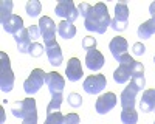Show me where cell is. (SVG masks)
Segmentation results:
<instances>
[{
  "label": "cell",
  "mask_w": 155,
  "mask_h": 124,
  "mask_svg": "<svg viewBox=\"0 0 155 124\" xmlns=\"http://www.w3.org/2000/svg\"><path fill=\"white\" fill-rule=\"evenodd\" d=\"M78 9H79L81 16L84 17L85 30L98 33V34H104L107 31V28L110 27L112 19L109 16L107 6L102 3V2H98L93 6L84 2V3L79 5V8H78Z\"/></svg>",
  "instance_id": "6da1fadb"
},
{
  "label": "cell",
  "mask_w": 155,
  "mask_h": 124,
  "mask_svg": "<svg viewBox=\"0 0 155 124\" xmlns=\"http://www.w3.org/2000/svg\"><path fill=\"white\" fill-rule=\"evenodd\" d=\"M144 85H146L144 76H141V78H132L130 79V84H129L126 89L123 90V93H121V98H120L121 107L123 109H135L137 93L143 90Z\"/></svg>",
  "instance_id": "7a4b0ae2"
},
{
  "label": "cell",
  "mask_w": 155,
  "mask_h": 124,
  "mask_svg": "<svg viewBox=\"0 0 155 124\" xmlns=\"http://www.w3.org/2000/svg\"><path fill=\"white\" fill-rule=\"evenodd\" d=\"M14 73L11 70V64H9V57L6 53H0V89L2 92L8 93L12 90L14 87Z\"/></svg>",
  "instance_id": "3957f363"
},
{
  "label": "cell",
  "mask_w": 155,
  "mask_h": 124,
  "mask_svg": "<svg viewBox=\"0 0 155 124\" xmlns=\"http://www.w3.org/2000/svg\"><path fill=\"white\" fill-rule=\"evenodd\" d=\"M118 62H120V65L113 73V79L116 84H126L132 79V70H134L135 59H132L130 54L126 53L121 56V59Z\"/></svg>",
  "instance_id": "277c9868"
},
{
  "label": "cell",
  "mask_w": 155,
  "mask_h": 124,
  "mask_svg": "<svg viewBox=\"0 0 155 124\" xmlns=\"http://www.w3.org/2000/svg\"><path fill=\"white\" fill-rule=\"evenodd\" d=\"M11 112L16 118L20 119H27L31 116L37 115V109H36V101L33 98H27V99H22V101H17L12 104Z\"/></svg>",
  "instance_id": "5b68a950"
},
{
  "label": "cell",
  "mask_w": 155,
  "mask_h": 124,
  "mask_svg": "<svg viewBox=\"0 0 155 124\" xmlns=\"http://www.w3.org/2000/svg\"><path fill=\"white\" fill-rule=\"evenodd\" d=\"M129 25V8L126 2H118L115 5V17L112 19L110 27L115 31H124Z\"/></svg>",
  "instance_id": "8992f818"
},
{
  "label": "cell",
  "mask_w": 155,
  "mask_h": 124,
  "mask_svg": "<svg viewBox=\"0 0 155 124\" xmlns=\"http://www.w3.org/2000/svg\"><path fill=\"white\" fill-rule=\"evenodd\" d=\"M47 79V73L41 68H34L31 71V74L28 76V79L23 82V90L27 95H34L41 90V87L44 85Z\"/></svg>",
  "instance_id": "52a82bcc"
},
{
  "label": "cell",
  "mask_w": 155,
  "mask_h": 124,
  "mask_svg": "<svg viewBox=\"0 0 155 124\" xmlns=\"http://www.w3.org/2000/svg\"><path fill=\"white\" fill-rule=\"evenodd\" d=\"M54 12H56V16L65 19V20H68L71 23L79 17V9L74 6V3L71 2V0H61L54 8Z\"/></svg>",
  "instance_id": "ba28073f"
},
{
  "label": "cell",
  "mask_w": 155,
  "mask_h": 124,
  "mask_svg": "<svg viewBox=\"0 0 155 124\" xmlns=\"http://www.w3.org/2000/svg\"><path fill=\"white\" fill-rule=\"evenodd\" d=\"M82 87L88 95H96L107 87V79L104 74H90L85 78Z\"/></svg>",
  "instance_id": "9c48e42d"
},
{
  "label": "cell",
  "mask_w": 155,
  "mask_h": 124,
  "mask_svg": "<svg viewBox=\"0 0 155 124\" xmlns=\"http://www.w3.org/2000/svg\"><path fill=\"white\" fill-rule=\"evenodd\" d=\"M45 53H47V57H48L50 65H53V67H59V65L62 64V60H64V54H62V50H61L59 44L56 42V39L45 42Z\"/></svg>",
  "instance_id": "30bf717a"
},
{
  "label": "cell",
  "mask_w": 155,
  "mask_h": 124,
  "mask_svg": "<svg viewBox=\"0 0 155 124\" xmlns=\"http://www.w3.org/2000/svg\"><path fill=\"white\" fill-rule=\"evenodd\" d=\"M116 103H118V98H116L115 93L112 92H107L104 95H101L98 99H96V104H95V109L99 115H106L109 113V112L116 106Z\"/></svg>",
  "instance_id": "8fae6325"
},
{
  "label": "cell",
  "mask_w": 155,
  "mask_h": 124,
  "mask_svg": "<svg viewBox=\"0 0 155 124\" xmlns=\"http://www.w3.org/2000/svg\"><path fill=\"white\" fill-rule=\"evenodd\" d=\"M39 30H41V36L44 37V41H53L54 39V34H56V23L53 22V19L44 16L39 19Z\"/></svg>",
  "instance_id": "7c38bea8"
},
{
  "label": "cell",
  "mask_w": 155,
  "mask_h": 124,
  "mask_svg": "<svg viewBox=\"0 0 155 124\" xmlns=\"http://www.w3.org/2000/svg\"><path fill=\"white\" fill-rule=\"evenodd\" d=\"M45 84L48 85L50 93L56 95V93H62L64 87H65V79H64L58 71H50V73H47Z\"/></svg>",
  "instance_id": "4fadbf2b"
},
{
  "label": "cell",
  "mask_w": 155,
  "mask_h": 124,
  "mask_svg": "<svg viewBox=\"0 0 155 124\" xmlns=\"http://www.w3.org/2000/svg\"><path fill=\"white\" fill-rule=\"evenodd\" d=\"M65 76L70 82H76L79 81L84 76V71H82V65H81V60L78 57H71L68 60V64L65 67Z\"/></svg>",
  "instance_id": "5bb4252c"
},
{
  "label": "cell",
  "mask_w": 155,
  "mask_h": 124,
  "mask_svg": "<svg viewBox=\"0 0 155 124\" xmlns=\"http://www.w3.org/2000/svg\"><path fill=\"white\" fill-rule=\"evenodd\" d=\"M104 56H102L101 51H98V50H90V51H87L85 54V65L88 70L92 71H98L102 68V65H104Z\"/></svg>",
  "instance_id": "9a60e30c"
},
{
  "label": "cell",
  "mask_w": 155,
  "mask_h": 124,
  "mask_svg": "<svg viewBox=\"0 0 155 124\" xmlns=\"http://www.w3.org/2000/svg\"><path fill=\"white\" fill-rule=\"evenodd\" d=\"M127 48H129L127 41L124 39V37H121V36L113 37V39L110 41V44H109V50H110L112 56H113L116 60H120L121 56L127 53Z\"/></svg>",
  "instance_id": "2e32d148"
},
{
  "label": "cell",
  "mask_w": 155,
  "mask_h": 124,
  "mask_svg": "<svg viewBox=\"0 0 155 124\" xmlns=\"http://www.w3.org/2000/svg\"><path fill=\"white\" fill-rule=\"evenodd\" d=\"M2 27H3V30L6 33L14 34V36L25 28L23 27V19L20 16H16V14H12L9 19H6L5 22H2Z\"/></svg>",
  "instance_id": "e0dca14e"
},
{
  "label": "cell",
  "mask_w": 155,
  "mask_h": 124,
  "mask_svg": "<svg viewBox=\"0 0 155 124\" xmlns=\"http://www.w3.org/2000/svg\"><path fill=\"white\" fill-rule=\"evenodd\" d=\"M140 109L141 112H153L155 110V89H149L143 92V96H141L140 101Z\"/></svg>",
  "instance_id": "ac0fdd59"
},
{
  "label": "cell",
  "mask_w": 155,
  "mask_h": 124,
  "mask_svg": "<svg viewBox=\"0 0 155 124\" xmlns=\"http://www.w3.org/2000/svg\"><path fill=\"white\" fill-rule=\"evenodd\" d=\"M14 39H16V44L19 48V53H28V50L31 47V36H30L28 28H23L22 31H19L14 36Z\"/></svg>",
  "instance_id": "d6986e66"
},
{
  "label": "cell",
  "mask_w": 155,
  "mask_h": 124,
  "mask_svg": "<svg viewBox=\"0 0 155 124\" xmlns=\"http://www.w3.org/2000/svg\"><path fill=\"white\" fill-rule=\"evenodd\" d=\"M58 33L62 39L68 41V39H73L76 36V27L68 20H62L61 23H58Z\"/></svg>",
  "instance_id": "ffe728a7"
},
{
  "label": "cell",
  "mask_w": 155,
  "mask_h": 124,
  "mask_svg": "<svg viewBox=\"0 0 155 124\" xmlns=\"http://www.w3.org/2000/svg\"><path fill=\"white\" fill-rule=\"evenodd\" d=\"M152 34H155V16L138 27V37L141 39H150Z\"/></svg>",
  "instance_id": "44dd1931"
},
{
  "label": "cell",
  "mask_w": 155,
  "mask_h": 124,
  "mask_svg": "<svg viewBox=\"0 0 155 124\" xmlns=\"http://www.w3.org/2000/svg\"><path fill=\"white\" fill-rule=\"evenodd\" d=\"M64 101V96L62 93H56V95H51V101L47 106V115L50 113H56V112H61V104Z\"/></svg>",
  "instance_id": "7402d4cb"
},
{
  "label": "cell",
  "mask_w": 155,
  "mask_h": 124,
  "mask_svg": "<svg viewBox=\"0 0 155 124\" xmlns=\"http://www.w3.org/2000/svg\"><path fill=\"white\" fill-rule=\"evenodd\" d=\"M121 121L124 124H137L138 122V113L135 109H123L121 110Z\"/></svg>",
  "instance_id": "603a6c76"
},
{
  "label": "cell",
  "mask_w": 155,
  "mask_h": 124,
  "mask_svg": "<svg viewBox=\"0 0 155 124\" xmlns=\"http://www.w3.org/2000/svg\"><path fill=\"white\" fill-rule=\"evenodd\" d=\"M25 9H27V14L30 17H37L42 11V3L39 0H30L27 6H25Z\"/></svg>",
  "instance_id": "cb8c5ba5"
},
{
  "label": "cell",
  "mask_w": 155,
  "mask_h": 124,
  "mask_svg": "<svg viewBox=\"0 0 155 124\" xmlns=\"http://www.w3.org/2000/svg\"><path fill=\"white\" fill-rule=\"evenodd\" d=\"M12 2L11 0H3L0 5V22H5L6 19H9L12 16Z\"/></svg>",
  "instance_id": "d4e9b609"
},
{
  "label": "cell",
  "mask_w": 155,
  "mask_h": 124,
  "mask_svg": "<svg viewBox=\"0 0 155 124\" xmlns=\"http://www.w3.org/2000/svg\"><path fill=\"white\" fill-rule=\"evenodd\" d=\"M44 45L42 44H39V42H33L30 50H28V53L33 56V57H39V56H42L44 54Z\"/></svg>",
  "instance_id": "484cf974"
},
{
  "label": "cell",
  "mask_w": 155,
  "mask_h": 124,
  "mask_svg": "<svg viewBox=\"0 0 155 124\" xmlns=\"http://www.w3.org/2000/svg\"><path fill=\"white\" fill-rule=\"evenodd\" d=\"M62 121H64V115L61 113V112H56V113L47 115L45 124H62Z\"/></svg>",
  "instance_id": "4316f807"
},
{
  "label": "cell",
  "mask_w": 155,
  "mask_h": 124,
  "mask_svg": "<svg viewBox=\"0 0 155 124\" xmlns=\"http://www.w3.org/2000/svg\"><path fill=\"white\" fill-rule=\"evenodd\" d=\"M82 48L85 51H90V50H96V39L92 36H85L82 39Z\"/></svg>",
  "instance_id": "83f0119b"
},
{
  "label": "cell",
  "mask_w": 155,
  "mask_h": 124,
  "mask_svg": "<svg viewBox=\"0 0 155 124\" xmlns=\"http://www.w3.org/2000/svg\"><path fill=\"white\" fill-rule=\"evenodd\" d=\"M68 104H70L71 107H74V109L81 107V104H82V96H81L79 93H70V95H68Z\"/></svg>",
  "instance_id": "f1b7e54d"
},
{
  "label": "cell",
  "mask_w": 155,
  "mask_h": 124,
  "mask_svg": "<svg viewBox=\"0 0 155 124\" xmlns=\"http://www.w3.org/2000/svg\"><path fill=\"white\" fill-rule=\"evenodd\" d=\"M79 115L78 113H68V115H64V121L62 124H79Z\"/></svg>",
  "instance_id": "f546056e"
},
{
  "label": "cell",
  "mask_w": 155,
  "mask_h": 124,
  "mask_svg": "<svg viewBox=\"0 0 155 124\" xmlns=\"http://www.w3.org/2000/svg\"><path fill=\"white\" fill-rule=\"evenodd\" d=\"M132 51H134L135 56H143L144 51H146V47L143 45V42H137V44H134V47H132Z\"/></svg>",
  "instance_id": "4dcf8cb0"
},
{
  "label": "cell",
  "mask_w": 155,
  "mask_h": 124,
  "mask_svg": "<svg viewBox=\"0 0 155 124\" xmlns=\"http://www.w3.org/2000/svg\"><path fill=\"white\" fill-rule=\"evenodd\" d=\"M28 31H30V36H31L33 41L41 37V30H39V27H36V25H31V27L28 28Z\"/></svg>",
  "instance_id": "1f68e13d"
},
{
  "label": "cell",
  "mask_w": 155,
  "mask_h": 124,
  "mask_svg": "<svg viewBox=\"0 0 155 124\" xmlns=\"http://www.w3.org/2000/svg\"><path fill=\"white\" fill-rule=\"evenodd\" d=\"M149 12H150V16H152V17L155 16V2L150 3V6H149Z\"/></svg>",
  "instance_id": "d6a6232c"
},
{
  "label": "cell",
  "mask_w": 155,
  "mask_h": 124,
  "mask_svg": "<svg viewBox=\"0 0 155 124\" xmlns=\"http://www.w3.org/2000/svg\"><path fill=\"white\" fill-rule=\"evenodd\" d=\"M0 112H2V122H5V113H3V109H0Z\"/></svg>",
  "instance_id": "836d02e7"
},
{
  "label": "cell",
  "mask_w": 155,
  "mask_h": 124,
  "mask_svg": "<svg viewBox=\"0 0 155 124\" xmlns=\"http://www.w3.org/2000/svg\"><path fill=\"white\" fill-rule=\"evenodd\" d=\"M153 64H155V56H153Z\"/></svg>",
  "instance_id": "e575fe53"
},
{
  "label": "cell",
  "mask_w": 155,
  "mask_h": 124,
  "mask_svg": "<svg viewBox=\"0 0 155 124\" xmlns=\"http://www.w3.org/2000/svg\"><path fill=\"white\" fill-rule=\"evenodd\" d=\"M153 124H155V121H153Z\"/></svg>",
  "instance_id": "d590c367"
},
{
  "label": "cell",
  "mask_w": 155,
  "mask_h": 124,
  "mask_svg": "<svg viewBox=\"0 0 155 124\" xmlns=\"http://www.w3.org/2000/svg\"><path fill=\"white\" fill-rule=\"evenodd\" d=\"M153 112H155V110H153Z\"/></svg>",
  "instance_id": "8d00e7d4"
}]
</instances>
